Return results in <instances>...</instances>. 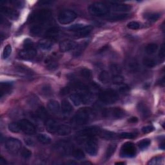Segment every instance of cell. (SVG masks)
<instances>
[{"mask_svg": "<svg viewBox=\"0 0 165 165\" xmlns=\"http://www.w3.org/2000/svg\"><path fill=\"white\" fill-rule=\"evenodd\" d=\"M46 129L49 133L58 135H68L72 132V129L69 126L60 124L52 119L47 120Z\"/></svg>", "mask_w": 165, "mask_h": 165, "instance_id": "6da1fadb", "label": "cell"}, {"mask_svg": "<svg viewBox=\"0 0 165 165\" xmlns=\"http://www.w3.org/2000/svg\"><path fill=\"white\" fill-rule=\"evenodd\" d=\"M52 16V13L50 10L47 9L39 10L34 12L29 16V21L31 23L43 25L51 19Z\"/></svg>", "mask_w": 165, "mask_h": 165, "instance_id": "7a4b0ae2", "label": "cell"}, {"mask_svg": "<svg viewBox=\"0 0 165 165\" xmlns=\"http://www.w3.org/2000/svg\"><path fill=\"white\" fill-rule=\"evenodd\" d=\"M110 5L103 2H96L88 7L89 13L94 16H103L108 14Z\"/></svg>", "mask_w": 165, "mask_h": 165, "instance_id": "3957f363", "label": "cell"}, {"mask_svg": "<svg viewBox=\"0 0 165 165\" xmlns=\"http://www.w3.org/2000/svg\"><path fill=\"white\" fill-rule=\"evenodd\" d=\"M91 111L89 109L86 108H83L80 109L72 119L74 124L78 126H81L86 124L90 119Z\"/></svg>", "mask_w": 165, "mask_h": 165, "instance_id": "277c9868", "label": "cell"}, {"mask_svg": "<svg viewBox=\"0 0 165 165\" xmlns=\"http://www.w3.org/2000/svg\"><path fill=\"white\" fill-rule=\"evenodd\" d=\"M5 146L10 154L16 155L21 150V143L18 139L9 137L6 139Z\"/></svg>", "mask_w": 165, "mask_h": 165, "instance_id": "5b68a950", "label": "cell"}, {"mask_svg": "<svg viewBox=\"0 0 165 165\" xmlns=\"http://www.w3.org/2000/svg\"><path fill=\"white\" fill-rule=\"evenodd\" d=\"M77 18V14L71 10H64L58 15V21L62 25H68L73 22Z\"/></svg>", "mask_w": 165, "mask_h": 165, "instance_id": "8992f818", "label": "cell"}, {"mask_svg": "<svg viewBox=\"0 0 165 165\" xmlns=\"http://www.w3.org/2000/svg\"><path fill=\"white\" fill-rule=\"evenodd\" d=\"M99 99L104 103L112 104L116 103L119 99V96L118 93L112 90H108L101 92L99 94Z\"/></svg>", "mask_w": 165, "mask_h": 165, "instance_id": "52a82bcc", "label": "cell"}, {"mask_svg": "<svg viewBox=\"0 0 165 165\" xmlns=\"http://www.w3.org/2000/svg\"><path fill=\"white\" fill-rule=\"evenodd\" d=\"M135 154L136 148L134 143L126 142L122 145L120 151V155L122 157H133Z\"/></svg>", "mask_w": 165, "mask_h": 165, "instance_id": "ba28073f", "label": "cell"}, {"mask_svg": "<svg viewBox=\"0 0 165 165\" xmlns=\"http://www.w3.org/2000/svg\"><path fill=\"white\" fill-rule=\"evenodd\" d=\"M103 116L105 118L118 119L124 117L125 112L121 108H110L103 112Z\"/></svg>", "mask_w": 165, "mask_h": 165, "instance_id": "9c48e42d", "label": "cell"}, {"mask_svg": "<svg viewBox=\"0 0 165 165\" xmlns=\"http://www.w3.org/2000/svg\"><path fill=\"white\" fill-rule=\"evenodd\" d=\"M101 129L97 126H91V127L84 129L83 130L80 131L78 134V137L81 139L83 137L91 138L94 137L96 135H99Z\"/></svg>", "mask_w": 165, "mask_h": 165, "instance_id": "30bf717a", "label": "cell"}, {"mask_svg": "<svg viewBox=\"0 0 165 165\" xmlns=\"http://www.w3.org/2000/svg\"><path fill=\"white\" fill-rule=\"evenodd\" d=\"M56 151L62 155L72 154L74 150L73 145L69 141H60L56 145Z\"/></svg>", "mask_w": 165, "mask_h": 165, "instance_id": "8fae6325", "label": "cell"}, {"mask_svg": "<svg viewBox=\"0 0 165 165\" xmlns=\"http://www.w3.org/2000/svg\"><path fill=\"white\" fill-rule=\"evenodd\" d=\"M85 150L88 154L91 156H96L98 152V144L94 137L88 138L86 143Z\"/></svg>", "mask_w": 165, "mask_h": 165, "instance_id": "7c38bea8", "label": "cell"}, {"mask_svg": "<svg viewBox=\"0 0 165 165\" xmlns=\"http://www.w3.org/2000/svg\"><path fill=\"white\" fill-rule=\"evenodd\" d=\"M18 122L21 128V131H23L25 134L27 135H33L36 132L35 126L30 121L23 119Z\"/></svg>", "mask_w": 165, "mask_h": 165, "instance_id": "4fadbf2b", "label": "cell"}, {"mask_svg": "<svg viewBox=\"0 0 165 165\" xmlns=\"http://www.w3.org/2000/svg\"><path fill=\"white\" fill-rule=\"evenodd\" d=\"M37 54L36 50L33 48H25L19 53V56L25 60H30L33 59Z\"/></svg>", "mask_w": 165, "mask_h": 165, "instance_id": "5bb4252c", "label": "cell"}, {"mask_svg": "<svg viewBox=\"0 0 165 165\" xmlns=\"http://www.w3.org/2000/svg\"><path fill=\"white\" fill-rule=\"evenodd\" d=\"M77 46L74 41L70 40H64L59 43V50L62 52H67L74 50Z\"/></svg>", "mask_w": 165, "mask_h": 165, "instance_id": "9a60e30c", "label": "cell"}, {"mask_svg": "<svg viewBox=\"0 0 165 165\" xmlns=\"http://www.w3.org/2000/svg\"><path fill=\"white\" fill-rule=\"evenodd\" d=\"M110 7L113 11L117 12H129L132 8V7L130 5L124 4L122 3H117V2L112 3L111 5H110Z\"/></svg>", "mask_w": 165, "mask_h": 165, "instance_id": "2e32d148", "label": "cell"}, {"mask_svg": "<svg viewBox=\"0 0 165 165\" xmlns=\"http://www.w3.org/2000/svg\"><path fill=\"white\" fill-rule=\"evenodd\" d=\"M0 10H1L2 13L4 16H5L10 19H17L19 17L18 12L11 8L7 7H2Z\"/></svg>", "mask_w": 165, "mask_h": 165, "instance_id": "e0dca14e", "label": "cell"}, {"mask_svg": "<svg viewBox=\"0 0 165 165\" xmlns=\"http://www.w3.org/2000/svg\"><path fill=\"white\" fill-rule=\"evenodd\" d=\"M137 110L139 112V113L141 114V116L142 118L146 119V118H149L151 112L149 109V108L143 103H139L137 106Z\"/></svg>", "mask_w": 165, "mask_h": 165, "instance_id": "ac0fdd59", "label": "cell"}, {"mask_svg": "<svg viewBox=\"0 0 165 165\" xmlns=\"http://www.w3.org/2000/svg\"><path fill=\"white\" fill-rule=\"evenodd\" d=\"M12 88V84L10 82H2L0 85V97L3 98L9 94Z\"/></svg>", "mask_w": 165, "mask_h": 165, "instance_id": "d6986e66", "label": "cell"}, {"mask_svg": "<svg viewBox=\"0 0 165 165\" xmlns=\"http://www.w3.org/2000/svg\"><path fill=\"white\" fill-rule=\"evenodd\" d=\"M47 108L50 112L55 114H58L61 109L60 105L58 103V101L54 99H51L48 101L47 104Z\"/></svg>", "mask_w": 165, "mask_h": 165, "instance_id": "ffe728a7", "label": "cell"}, {"mask_svg": "<svg viewBox=\"0 0 165 165\" xmlns=\"http://www.w3.org/2000/svg\"><path fill=\"white\" fill-rule=\"evenodd\" d=\"M53 44V40L49 39V38H45L39 41L38 46L42 50H48L52 48Z\"/></svg>", "mask_w": 165, "mask_h": 165, "instance_id": "44dd1931", "label": "cell"}, {"mask_svg": "<svg viewBox=\"0 0 165 165\" xmlns=\"http://www.w3.org/2000/svg\"><path fill=\"white\" fill-rule=\"evenodd\" d=\"M59 32L60 30L59 28L52 27H50L48 29L46 30L45 34L47 36V38H49V39L53 40L57 39V37L59 35Z\"/></svg>", "mask_w": 165, "mask_h": 165, "instance_id": "7402d4cb", "label": "cell"}, {"mask_svg": "<svg viewBox=\"0 0 165 165\" xmlns=\"http://www.w3.org/2000/svg\"><path fill=\"white\" fill-rule=\"evenodd\" d=\"M70 99L72 103L76 107H78L83 104V96L81 92H77L71 94L70 96Z\"/></svg>", "mask_w": 165, "mask_h": 165, "instance_id": "603a6c76", "label": "cell"}, {"mask_svg": "<svg viewBox=\"0 0 165 165\" xmlns=\"http://www.w3.org/2000/svg\"><path fill=\"white\" fill-rule=\"evenodd\" d=\"M99 136L106 140H113V139H116L118 137V135L116 133L110 132V131H107V130H101Z\"/></svg>", "mask_w": 165, "mask_h": 165, "instance_id": "cb8c5ba5", "label": "cell"}, {"mask_svg": "<svg viewBox=\"0 0 165 165\" xmlns=\"http://www.w3.org/2000/svg\"><path fill=\"white\" fill-rule=\"evenodd\" d=\"M61 110L65 115H69L73 111V107L67 100H63L61 103Z\"/></svg>", "mask_w": 165, "mask_h": 165, "instance_id": "d4e9b609", "label": "cell"}, {"mask_svg": "<svg viewBox=\"0 0 165 165\" xmlns=\"http://www.w3.org/2000/svg\"><path fill=\"white\" fill-rule=\"evenodd\" d=\"M99 80L101 83H103L104 84H107L110 83V81L112 80V78L108 72L106 70H103L99 74Z\"/></svg>", "mask_w": 165, "mask_h": 165, "instance_id": "484cf974", "label": "cell"}, {"mask_svg": "<svg viewBox=\"0 0 165 165\" xmlns=\"http://www.w3.org/2000/svg\"><path fill=\"white\" fill-rule=\"evenodd\" d=\"M160 17L161 14L158 13V12H147V13L145 14L144 15V18L146 20L151 22L157 21Z\"/></svg>", "mask_w": 165, "mask_h": 165, "instance_id": "4316f807", "label": "cell"}, {"mask_svg": "<svg viewBox=\"0 0 165 165\" xmlns=\"http://www.w3.org/2000/svg\"><path fill=\"white\" fill-rule=\"evenodd\" d=\"M87 45H88V43L86 41L77 45V46L75 47V49L74 50V55L76 57H78L84 51V50L86 48Z\"/></svg>", "mask_w": 165, "mask_h": 165, "instance_id": "83f0119b", "label": "cell"}, {"mask_svg": "<svg viewBox=\"0 0 165 165\" xmlns=\"http://www.w3.org/2000/svg\"><path fill=\"white\" fill-rule=\"evenodd\" d=\"M139 64L134 59H130L126 64V68L130 72H136L139 69Z\"/></svg>", "mask_w": 165, "mask_h": 165, "instance_id": "f1b7e54d", "label": "cell"}, {"mask_svg": "<svg viewBox=\"0 0 165 165\" xmlns=\"http://www.w3.org/2000/svg\"><path fill=\"white\" fill-rule=\"evenodd\" d=\"M37 140L43 145H48L51 142V138L45 134H40L37 136Z\"/></svg>", "mask_w": 165, "mask_h": 165, "instance_id": "f546056e", "label": "cell"}, {"mask_svg": "<svg viewBox=\"0 0 165 165\" xmlns=\"http://www.w3.org/2000/svg\"><path fill=\"white\" fill-rule=\"evenodd\" d=\"M43 31V25H35L30 29V34L32 36H40Z\"/></svg>", "mask_w": 165, "mask_h": 165, "instance_id": "4dcf8cb0", "label": "cell"}, {"mask_svg": "<svg viewBox=\"0 0 165 165\" xmlns=\"http://www.w3.org/2000/svg\"><path fill=\"white\" fill-rule=\"evenodd\" d=\"M80 75L81 76V77L85 80H91L92 78V72L90 69H82L81 70H80Z\"/></svg>", "mask_w": 165, "mask_h": 165, "instance_id": "1f68e13d", "label": "cell"}, {"mask_svg": "<svg viewBox=\"0 0 165 165\" xmlns=\"http://www.w3.org/2000/svg\"><path fill=\"white\" fill-rule=\"evenodd\" d=\"M8 130L13 133H18L21 131L19 122H12L8 124Z\"/></svg>", "mask_w": 165, "mask_h": 165, "instance_id": "d6a6232c", "label": "cell"}, {"mask_svg": "<svg viewBox=\"0 0 165 165\" xmlns=\"http://www.w3.org/2000/svg\"><path fill=\"white\" fill-rule=\"evenodd\" d=\"M143 64L148 68H153L156 66L157 61L156 59L151 58H146L143 59Z\"/></svg>", "mask_w": 165, "mask_h": 165, "instance_id": "836d02e7", "label": "cell"}, {"mask_svg": "<svg viewBox=\"0 0 165 165\" xmlns=\"http://www.w3.org/2000/svg\"><path fill=\"white\" fill-rule=\"evenodd\" d=\"M158 49V45L156 43H151L148 44L146 47V52L148 54H153L156 53Z\"/></svg>", "mask_w": 165, "mask_h": 165, "instance_id": "e575fe53", "label": "cell"}, {"mask_svg": "<svg viewBox=\"0 0 165 165\" xmlns=\"http://www.w3.org/2000/svg\"><path fill=\"white\" fill-rule=\"evenodd\" d=\"M116 148L117 146L116 145H111L108 147L105 154L106 160H108L112 156V155L114 154V152L116 151Z\"/></svg>", "mask_w": 165, "mask_h": 165, "instance_id": "d590c367", "label": "cell"}, {"mask_svg": "<svg viewBox=\"0 0 165 165\" xmlns=\"http://www.w3.org/2000/svg\"><path fill=\"white\" fill-rule=\"evenodd\" d=\"M111 81L113 82V84H116V85H121L123 84V81H124V78L123 76L120 74H116V75H113V77L112 78Z\"/></svg>", "mask_w": 165, "mask_h": 165, "instance_id": "8d00e7d4", "label": "cell"}, {"mask_svg": "<svg viewBox=\"0 0 165 165\" xmlns=\"http://www.w3.org/2000/svg\"><path fill=\"white\" fill-rule=\"evenodd\" d=\"M46 63H47V69L50 70H54L58 68L57 62L52 58L48 59Z\"/></svg>", "mask_w": 165, "mask_h": 165, "instance_id": "74e56055", "label": "cell"}, {"mask_svg": "<svg viewBox=\"0 0 165 165\" xmlns=\"http://www.w3.org/2000/svg\"><path fill=\"white\" fill-rule=\"evenodd\" d=\"M72 154L74 157H75V159H82L85 157L84 152L81 149L74 150Z\"/></svg>", "mask_w": 165, "mask_h": 165, "instance_id": "f35d334b", "label": "cell"}, {"mask_svg": "<svg viewBox=\"0 0 165 165\" xmlns=\"http://www.w3.org/2000/svg\"><path fill=\"white\" fill-rule=\"evenodd\" d=\"M85 27H86V25L79 23V24H75L74 25H72V26H70V27L68 28V29L72 31V32H74L75 33V32H78L80 30H82Z\"/></svg>", "mask_w": 165, "mask_h": 165, "instance_id": "ab89813d", "label": "cell"}, {"mask_svg": "<svg viewBox=\"0 0 165 165\" xmlns=\"http://www.w3.org/2000/svg\"><path fill=\"white\" fill-rule=\"evenodd\" d=\"M127 14H115V15H110L107 18V19L110 21H119L122 19H124L127 18Z\"/></svg>", "mask_w": 165, "mask_h": 165, "instance_id": "60d3db41", "label": "cell"}, {"mask_svg": "<svg viewBox=\"0 0 165 165\" xmlns=\"http://www.w3.org/2000/svg\"><path fill=\"white\" fill-rule=\"evenodd\" d=\"M141 25L137 21H130L127 24V27L131 30H138L141 28Z\"/></svg>", "mask_w": 165, "mask_h": 165, "instance_id": "b9f144b4", "label": "cell"}, {"mask_svg": "<svg viewBox=\"0 0 165 165\" xmlns=\"http://www.w3.org/2000/svg\"><path fill=\"white\" fill-rule=\"evenodd\" d=\"M12 52V47L10 45H7L5 47L4 49H3V54H2V57L4 59L8 58L9 57V56L11 54Z\"/></svg>", "mask_w": 165, "mask_h": 165, "instance_id": "7bdbcfd3", "label": "cell"}, {"mask_svg": "<svg viewBox=\"0 0 165 165\" xmlns=\"http://www.w3.org/2000/svg\"><path fill=\"white\" fill-rule=\"evenodd\" d=\"M151 141L149 139H144L138 143V146L140 149H145L150 146Z\"/></svg>", "mask_w": 165, "mask_h": 165, "instance_id": "ee69618b", "label": "cell"}, {"mask_svg": "<svg viewBox=\"0 0 165 165\" xmlns=\"http://www.w3.org/2000/svg\"><path fill=\"white\" fill-rule=\"evenodd\" d=\"M162 161V157L161 156H156L154 158H152L148 162V164L150 165H159L161 164Z\"/></svg>", "mask_w": 165, "mask_h": 165, "instance_id": "f6af8a7d", "label": "cell"}, {"mask_svg": "<svg viewBox=\"0 0 165 165\" xmlns=\"http://www.w3.org/2000/svg\"><path fill=\"white\" fill-rule=\"evenodd\" d=\"M136 136L137 134L133 132H123L119 134V137L123 139H134Z\"/></svg>", "mask_w": 165, "mask_h": 165, "instance_id": "bcb514c9", "label": "cell"}, {"mask_svg": "<svg viewBox=\"0 0 165 165\" xmlns=\"http://www.w3.org/2000/svg\"><path fill=\"white\" fill-rule=\"evenodd\" d=\"M21 153L22 157L25 159H28L32 156V152L29 150L25 148H23V150H21Z\"/></svg>", "mask_w": 165, "mask_h": 165, "instance_id": "7dc6e473", "label": "cell"}, {"mask_svg": "<svg viewBox=\"0 0 165 165\" xmlns=\"http://www.w3.org/2000/svg\"><path fill=\"white\" fill-rule=\"evenodd\" d=\"M41 94L45 95V96L51 95L52 94V93L51 87L49 86H47V85L42 87V88H41Z\"/></svg>", "mask_w": 165, "mask_h": 165, "instance_id": "c3c4849f", "label": "cell"}, {"mask_svg": "<svg viewBox=\"0 0 165 165\" xmlns=\"http://www.w3.org/2000/svg\"><path fill=\"white\" fill-rule=\"evenodd\" d=\"M154 130V129L151 125L145 126H144V127L142 128V132L144 134H148V133L151 132Z\"/></svg>", "mask_w": 165, "mask_h": 165, "instance_id": "681fc988", "label": "cell"}, {"mask_svg": "<svg viewBox=\"0 0 165 165\" xmlns=\"http://www.w3.org/2000/svg\"><path fill=\"white\" fill-rule=\"evenodd\" d=\"M37 114H38V116H39L42 119H45L47 116L46 110L43 108H40V109L38 110V113Z\"/></svg>", "mask_w": 165, "mask_h": 165, "instance_id": "f907efd6", "label": "cell"}, {"mask_svg": "<svg viewBox=\"0 0 165 165\" xmlns=\"http://www.w3.org/2000/svg\"><path fill=\"white\" fill-rule=\"evenodd\" d=\"M159 56L160 59H161L162 61L164 60V43H162L160 50H159Z\"/></svg>", "mask_w": 165, "mask_h": 165, "instance_id": "816d5d0a", "label": "cell"}, {"mask_svg": "<svg viewBox=\"0 0 165 165\" xmlns=\"http://www.w3.org/2000/svg\"><path fill=\"white\" fill-rule=\"evenodd\" d=\"M24 46L25 48H30V47H33V43L32 41L29 40V39H27L26 40H25L24 41Z\"/></svg>", "mask_w": 165, "mask_h": 165, "instance_id": "f5cc1de1", "label": "cell"}, {"mask_svg": "<svg viewBox=\"0 0 165 165\" xmlns=\"http://www.w3.org/2000/svg\"><path fill=\"white\" fill-rule=\"evenodd\" d=\"M138 121L137 118H135V117H133V118H131L130 119H129V122L130 123H137Z\"/></svg>", "mask_w": 165, "mask_h": 165, "instance_id": "db71d44e", "label": "cell"}, {"mask_svg": "<svg viewBox=\"0 0 165 165\" xmlns=\"http://www.w3.org/2000/svg\"><path fill=\"white\" fill-rule=\"evenodd\" d=\"M7 163V161H5V159L3 157H2L1 158H0V164H5Z\"/></svg>", "mask_w": 165, "mask_h": 165, "instance_id": "11a10c76", "label": "cell"}, {"mask_svg": "<svg viewBox=\"0 0 165 165\" xmlns=\"http://www.w3.org/2000/svg\"><path fill=\"white\" fill-rule=\"evenodd\" d=\"M159 82H160V83H159V85H160L161 86H164V77L162 78V79L160 80V81H159Z\"/></svg>", "mask_w": 165, "mask_h": 165, "instance_id": "9f6ffc18", "label": "cell"}, {"mask_svg": "<svg viewBox=\"0 0 165 165\" xmlns=\"http://www.w3.org/2000/svg\"><path fill=\"white\" fill-rule=\"evenodd\" d=\"M159 148H160L161 149H162V150H164V142L162 143L160 145Z\"/></svg>", "mask_w": 165, "mask_h": 165, "instance_id": "6f0895ef", "label": "cell"}]
</instances>
